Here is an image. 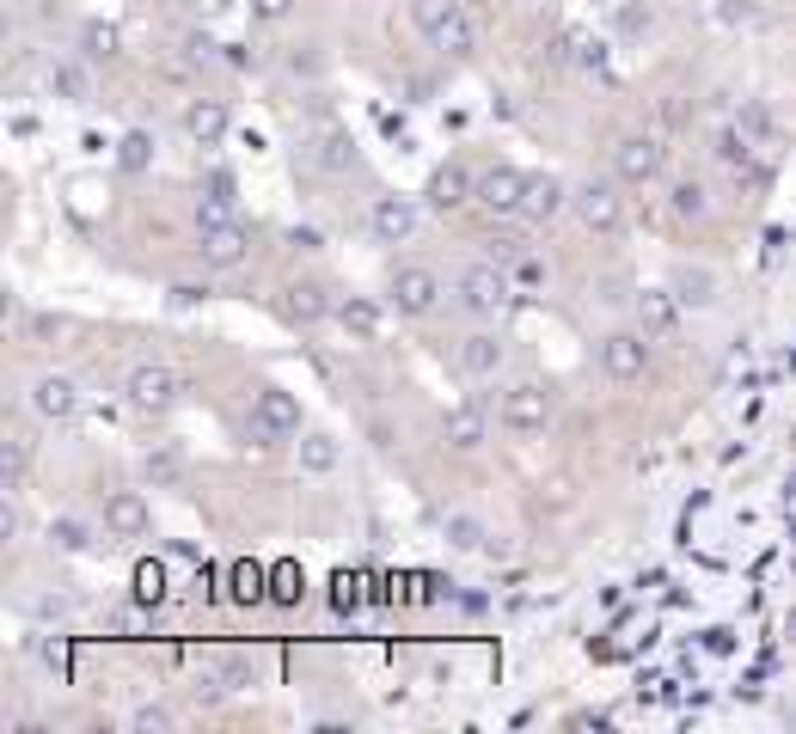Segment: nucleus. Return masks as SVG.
Wrapping results in <instances>:
<instances>
[{
	"label": "nucleus",
	"instance_id": "obj_35",
	"mask_svg": "<svg viewBox=\"0 0 796 734\" xmlns=\"http://www.w3.org/2000/svg\"><path fill=\"white\" fill-rule=\"evenodd\" d=\"M368 588H374V581H368V576H362V569H356V576H337V588H332L337 612H356V606H362V600H368Z\"/></svg>",
	"mask_w": 796,
	"mask_h": 734
},
{
	"label": "nucleus",
	"instance_id": "obj_16",
	"mask_svg": "<svg viewBox=\"0 0 796 734\" xmlns=\"http://www.w3.org/2000/svg\"><path fill=\"white\" fill-rule=\"evenodd\" d=\"M105 526L123 533V538H142L147 526H154V514H147V502L135 496V490H117V496L105 502Z\"/></svg>",
	"mask_w": 796,
	"mask_h": 734
},
{
	"label": "nucleus",
	"instance_id": "obj_24",
	"mask_svg": "<svg viewBox=\"0 0 796 734\" xmlns=\"http://www.w3.org/2000/svg\"><path fill=\"white\" fill-rule=\"evenodd\" d=\"M227 221H239V214L227 202V178H214L209 197H197V227H227Z\"/></svg>",
	"mask_w": 796,
	"mask_h": 734
},
{
	"label": "nucleus",
	"instance_id": "obj_36",
	"mask_svg": "<svg viewBox=\"0 0 796 734\" xmlns=\"http://www.w3.org/2000/svg\"><path fill=\"white\" fill-rule=\"evenodd\" d=\"M270 600H282V606L301 600V569H294V564H276V569H270Z\"/></svg>",
	"mask_w": 796,
	"mask_h": 734
},
{
	"label": "nucleus",
	"instance_id": "obj_19",
	"mask_svg": "<svg viewBox=\"0 0 796 734\" xmlns=\"http://www.w3.org/2000/svg\"><path fill=\"white\" fill-rule=\"evenodd\" d=\"M185 135H190L197 147H214V141H221V135H227V105H221V98H197V105L185 111Z\"/></svg>",
	"mask_w": 796,
	"mask_h": 734
},
{
	"label": "nucleus",
	"instance_id": "obj_8",
	"mask_svg": "<svg viewBox=\"0 0 796 734\" xmlns=\"http://www.w3.org/2000/svg\"><path fill=\"white\" fill-rule=\"evenodd\" d=\"M503 422H509L515 434H540L545 422H552V398H545V386H533V380L509 386V398H503Z\"/></svg>",
	"mask_w": 796,
	"mask_h": 734
},
{
	"label": "nucleus",
	"instance_id": "obj_14",
	"mask_svg": "<svg viewBox=\"0 0 796 734\" xmlns=\"http://www.w3.org/2000/svg\"><path fill=\"white\" fill-rule=\"evenodd\" d=\"M503 337H496V331H472V337L460 343V367L465 374H472V380H491L496 367H503Z\"/></svg>",
	"mask_w": 796,
	"mask_h": 734
},
{
	"label": "nucleus",
	"instance_id": "obj_13",
	"mask_svg": "<svg viewBox=\"0 0 796 734\" xmlns=\"http://www.w3.org/2000/svg\"><path fill=\"white\" fill-rule=\"evenodd\" d=\"M392 301H398V313H429V306L441 301L436 270H398L392 275Z\"/></svg>",
	"mask_w": 796,
	"mask_h": 734
},
{
	"label": "nucleus",
	"instance_id": "obj_22",
	"mask_svg": "<svg viewBox=\"0 0 796 734\" xmlns=\"http://www.w3.org/2000/svg\"><path fill=\"white\" fill-rule=\"evenodd\" d=\"M337 325L349 331V337H380V306L374 301H362V294H349V301H337Z\"/></svg>",
	"mask_w": 796,
	"mask_h": 734
},
{
	"label": "nucleus",
	"instance_id": "obj_23",
	"mask_svg": "<svg viewBox=\"0 0 796 734\" xmlns=\"http://www.w3.org/2000/svg\"><path fill=\"white\" fill-rule=\"evenodd\" d=\"M668 209H674L680 221H704V214H711V197H704L699 178H674L668 184Z\"/></svg>",
	"mask_w": 796,
	"mask_h": 734
},
{
	"label": "nucleus",
	"instance_id": "obj_34",
	"mask_svg": "<svg viewBox=\"0 0 796 734\" xmlns=\"http://www.w3.org/2000/svg\"><path fill=\"white\" fill-rule=\"evenodd\" d=\"M441 526H448V538H453V545H460V550H478V545H491V538H484V526H478L472 514H448V521H441Z\"/></svg>",
	"mask_w": 796,
	"mask_h": 734
},
{
	"label": "nucleus",
	"instance_id": "obj_28",
	"mask_svg": "<svg viewBox=\"0 0 796 734\" xmlns=\"http://www.w3.org/2000/svg\"><path fill=\"white\" fill-rule=\"evenodd\" d=\"M711 289H716L711 270H674V294H680L687 306H704V301H711Z\"/></svg>",
	"mask_w": 796,
	"mask_h": 734
},
{
	"label": "nucleus",
	"instance_id": "obj_21",
	"mask_svg": "<svg viewBox=\"0 0 796 734\" xmlns=\"http://www.w3.org/2000/svg\"><path fill=\"white\" fill-rule=\"evenodd\" d=\"M282 313H289L294 325H318V318H325V313H337V306L325 301V289H318V282H294V289H289V301H282Z\"/></svg>",
	"mask_w": 796,
	"mask_h": 734
},
{
	"label": "nucleus",
	"instance_id": "obj_40",
	"mask_svg": "<svg viewBox=\"0 0 796 734\" xmlns=\"http://www.w3.org/2000/svg\"><path fill=\"white\" fill-rule=\"evenodd\" d=\"M135 728H172V716H166L159 704H142L135 710Z\"/></svg>",
	"mask_w": 796,
	"mask_h": 734
},
{
	"label": "nucleus",
	"instance_id": "obj_3",
	"mask_svg": "<svg viewBox=\"0 0 796 734\" xmlns=\"http://www.w3.org/2000/svg\"><path fill=\"white\" fill-rule=\"evenodd\" d=\"M301 154H306V166H318V171H349V135H344V123H337V117H313V123H306V135H301Z\"/></svg>",
	"mask_w": 796,
	"mask_h": 734
},
{
	"label": "nucleus",
	"instance_id": "obj_9",
	"mask_svg": "<svg viewBox=\"0 0 796 734\" xmlns=\"http://www.w3.org/2000/svg\"><path fill=\"white\" fill-rule=\"evenodd\" d=\"M521 190H527V178L521 171H509V166H491L484 178H478V190H472V202L484 214H521Z\"/></svg>",
	"mask_w": 796,
	"mask_h": 734
},
{
	"label": "nucleus",
	"instance_id": "obj_30",
	"mask_svg": "<svg viewBox=\"0 0 796 734\" xmlns=\"http://www.w3.org/2000/svg\"><path fill=\"white\" fill-rule=\"evenodd\" d=\"M25 465H31V434L13 429V434H7V490L25 484Z\"/></svg>",
	"mask_w": 796,
	"mask_h": 734
},
{
	"label": "nucleus",
	"instance_id": "obj_12",
	"mask_svg": "<svg viewBox=\"0 0 796 734\" xmlns=\"http://www.w3.org/2000/svg\"><path fill=\"white\" fill-rule=\"evenodd\" d=\"M31 410H38L43 422H67L80 410V392L74 380H62V374H43L38 386H31Z\"/></svg>",
	"mask_w": 796,
	"mask_h": 734
},
{
	"label": "nucleus",
	"instance_id": "obj_20",
	"mask_svg": "<svg viewBox=\"0 0 796 734\" xmlns=\"http://www.w3.org/2000/svg\"><path fill=\"white\" fill-rule=\"evenodd\" d=\"M441 434H448V447H460V453L484 447V410L478 405H453L448 417H441Z\"/></svg>",
	"mask_w": 796,
	"mask_h": 734
},
{
	"label": "nucleus",
	"instance_id": "obj_39",
	"mask_svg": "<svg viewBox=\"0 0 796 734\" xmlns=\"http://www.w3.org/2000/svg\"><path fill=\"white\" fill-rule=\"evenodd\" d=\"M111 630H117V637H135V630H142V606H117V612H111Z\"/></svg>",
	"mask_w": 796,
	"mask_h": 734
},
{
	"label": "nucleus",
	"instance_id": "obj_25",
	"mask_svg": "<svg viewBox=\"0 0 796 734\" xmlns=\"http://www.w3.org/2000/svg\"><path fill=\"white\" fill-rule=\"evenodd\" d=\"M557 62H576L583 74H600V67H607V50H600V43H588V38H576V31H570V38L557 43Z\"/></svg>",
	"mask_w": 796,
	"mask_h": 734
},
{
	"label": "nucleus",
	"instance_id": "obj_2",
	"mask_svg": "<svg viewBox=\"0 0 796 734\" xmlns=\"http://www.w3.org/2000/svg\"><path fill=\"white\" fill-rule=\"evenodd\" d=\"M178 405V374L159 361H142L129 374V410H142V417H166V410Z\"/></svg>",
	"mask_w": 796,
	"mask_h": 734
},
{
	"label": "nucleus",
	"instance_id": "obj_15",
	"mask_svg": "<svg viewBox=\"0 0 796 734\" xmlns=\"http://www.w3.org/2000/svg\"><path fill=\"white\" fill-rule=\"evenodd\" d=\"M472 190H478V178L465 166H441L436 178H429V209H465V202H472Z\"/></svg>",
	"mask_w": 796,
	"mask_h": 734
},
{
	"label": "nucleus",
	"instance_id": "obj_32",
	"mask_svg": "<svg viewBox=\"0 0 796 734\" xmlns=\"http://www.w3.org/2000/svg\"><path fill=\"white\" fill-rule=\"evenodd\" d=\"M80 55H86V62H111V55H117V31L111 25H86L80 31Z\"/></svg>",
	"mask_w": 796,
	"mask_h": 734
},
{
	"label": "nucleus",
	"instance_id": "obj_1",
	"mask_svg": "<svg viewBox=\"0 0 796 734\" xmlns=\"http://www.w3.org/2000/svg\"><path fill=\"white\" fill-rule=\"evenodd\" d=\"M460 301H465V313L496 318L509 301H515V282H509L503 263H472V270L460 275Z\"/></svg>",
	"mask_w": 796,
	"mask_h": 734
},
{
	"label": "nucleus",
	"instance_id": "obj_37",
	"mask_svg": "<svg viewBox=\"0 0 796 734\" xmlns=\"http://www.w3.org/2000/svg\"><path fill=\"white\" fill-rule=\"evenodd\" d=\"M123 171H147L154 166V141H147V135H123Z\"/></svg>",
	"mask_w": 796,
	"mask_h": 734
},
{
	"label": "nucleus",
	"instance_id": "obj_17",
	"mask_svg": "<svg viewBox=\"0 0 796 734\" xmlns=\"http://www.w3.org/2000/svg\"><path fill=\"white\" fill-rule=\"evenodd\" d=\"M564 202H570V190L557 178H527V190H521V221H552Z\"/></svg>",
	"mask_w": 796,
	"mask_h": 734
},
{
	"label": "nucleus",
	"instance_id": "obj_7",
	"mask_svg": "<svg viewBox=\"0 0 796 734\" xmlns=\"http://www.w3.org/2000/svg\"><path fill=\"white\" fill-rule=\"evenodd\" d=\"M570 209L583 214V227H595V233H612V227L625 221V202H619V190H612V184H600V178L576 184V190H570Z\"/></svg>",
	"mask_w": 796,
	"mask_h": 734
},
{
	"label": "nucleus",
	"instance_id": "obj_5",
	"mask_svg": "<svg viewBox=\"0 0 796 734\" xmlns=\"http://www.w3.org/2000/svg\"><path fill=\"white\" fill-rule=\"evenodd\" d=\"M662 166H668L662 135H625L619 154H612V171H619L625 184H650V178H662Z\"/></svg>",
	"mask_w": 796,
	"mask_h": 734
},
{
	"label": "nucleus",
	"instance_id": "obj_10",
	"mask_svg": "<svg viewBox=\"0 0 796 734\" xmlns=\"http://www.w3.org/2000/svg\"><path fill=\"white\" fill-rule=\"evenodd\" d=\"M202 263H209V270H239V263H245V251H252V233H245V227L239 221H227V227H202Z\"/></svg>",
	"mask_w": 796,
	"mask_h": 734
},
{
	"label": "nucleus",
	"instance_id": "obj_42",
	"mask_svg": "<svg viewBox=\"0 0 796 734\" xmlns=\"http://www.w3.org/2000/svg\"><path fill=\"white\" fill-rule=\"evenodd\" d=\"M25 325H31V337H62V318H50V313H31Z\"/></svg>",
	"mask_w": 796,
	"mask_h": 734
},
{
	"label": "nucleus",
	"instance_id": "obj_44",
	"mask_svg": "<svg viewBox=\"0 0 796 734\" xmlns=\"http://www.w3.org/2000/svg\"><path fill=\"white\" fill-rule=\"evenodd\" d=\"M55 538H62V545H67V550H80V545H86V533H80V526H74V521H62V526H55Z\"/></svg>",
	"mask_w": 796,
	"mask_h": 734
},
{
	"label": "nucleus",
	"instance_id": "obj_33",
	"mask_svg": "<svg viewBox=\"0 0 796 734\" xmlns=\"http://www.w3.org/2000/svg\"><path fill=\"white\" fill-rule=\"evenodd\" d=\"M453 13H460L453 0H411V19H417V25H423V38H429V31H441V25H448V19H453Z\"/></svg>",
	"mask_w": 796,
	"mask_h": 734
},
{
	"label": "nucleus",
	"instance_id": "obj_29",
	"mask_svg": "<svg viewBox=\"0 0 796 734\" xmlns=\"http://www.w3.org/2000/svg\"><path fill=\"white\" fill-rule=\"evenodd\" d=\"M301 465L306 472H332L337 465V441L332 434H301Z\"/></svg>",
	"mask_w": 796,
	"mask_h": 734
},
{
	"label": "nucleus",
	"instance_id": "obj_26",
	"mask_svg": "<svg viewBox=\"0 0 796 734\" xmlns=\"http://www.w3.org/2000/svg\"><path fill=\"white\" fill-rule=\"evenodd\" d=\"M50 86L62 92V98H74V105H86L93 80H86V67H80V62H55V67H50Z\"/></svg>",
	"mask_w": 796,
	"mask_h": 734
},
{
	"label": "nucleus",
	"instance_id": "obj_6",
	"mask_svg": "<svg viewBox=\"0 0 796 734\" xmlns=\"http://www.w3.org/2000/svg\"><path fill=\"white\" fill-rule=\"evenodd\" d=\"M600 367H607L612 380H643V367H650V331H612L600 343Z\"/></svg>",
	"mask_w": 796,
	"mask_h": 734
},
{
	"label": "nucleus",
	"instance_id": "obj_4",
	"mask_svg": "<svg viewBox=\"0 0 796 734\" xmlns=\"http://www.w3.org/2000/svg\"><path fill=\"white\" fill-rule=\"evenodd\" d=\"M252 434L258 441H289V434H301V405H294L289 392H276V386H264V392L252 398Z\"/></svg>",
	"mask_w": 796,
	"mask_h": 734
},
{
	"label": "nucleus",
	"instance_id": "obj_43",
	"mask_svg": "<svg viewBox=\"0 0 796 734\" xmlns=\"http://www.w3.org/2000/svg\"><path fill=\"white\" fill-rule=\"evenodd\" d=\"M289 7H294V0H252L258 19H289Z\"/></svg>",
	"mask_w": 796,
	"mask_h": 734
},
{
	"label": "nucleus",
	"instance_id": "obj_27",
	"mask_svg": "<svg viewBox=\"0 0 796 734\" xmlns=\"http://www.w3.org/2000/svg\"><path fill=\"white\" fill-rule=\"evenodd\" d=\"M429 43H436L441 55H465V50H472V19H465V13H453L441 31H429Z\"/></svg>",
	"mask_w": 796,
	"mask_h": 734
},
{
	"label": "nucleus",
	"instance_id": "obj_11",
	"mask_svg": "<svg viewBox=\"0 0 796 734\" xmlns=\"http://www.w3.org/2000/svg\"><path fill=\"white\" fill-rule=\"evenodd\" d=\"M368 221H374V239H380V245H405V239L417 233V209H411V197H380Z\"/></svg>",
	"mask_w": 796,
	"mask_h": 734
},
{
	"label": "nucleus",
	"instance_id": "obj_31",
	"mask_svg": "<svg viewBox=\"0 0 796 734\" xmlns=\"http://www.w3.org/2000/svg\"><path fill=\"white\" fill-rule=\"evenodd\" d=\"M264 581H270V576H264V569H258V564H233V600H239V606L264 600V594H270Z\"/></svg>",
	"mask_w": 796,
	"mask_h": 734
},
{
	"label": "nucleus",
	"instance_id": "obj_18",
	"mask_svg": "<svg viewBox=\"0 0 796 734\" xmlns=\"http://www.w3.org/2000/svg\"><path fill=\"white\" fill-rule=\"evenodd\" d=\"M637 325L650 331V337H668L680 325V294H662V289L637 294Z\"/></svg>",
	"mask_w": 796,
	"mask_h": 734
},
{
	"label": "nucleus",
	"instance_id": "obj_38",
	"mask_svg": "<svg viewBox=\"0 0 796 734\" xmlns=\"http://www.w3.org/2000/svg\"><path fill=\"white\" fill-rule=\"evenodd\" d=\"M159 594H166V576H159V564H142V569H135V600L154 606Z\"/></svg>",
	"mask_w": 796,
	"mask_h": 734
},
{
	"label": "nucleus",
	"instance_id": "obj_41",
	"mask_svg": "<svg viewBox=\"0 0 796 734\" xmlns=\"http://www.w3.org/2000/svg\"><path fill=\"white\" fill-rule=\"evenodd\" d=\"M515 282H521V289H540V282H545V270H540L533 258H515Z\"/></svg>",
	"mask_w": 796,
	"mask_h": 734
}]
</instances>
